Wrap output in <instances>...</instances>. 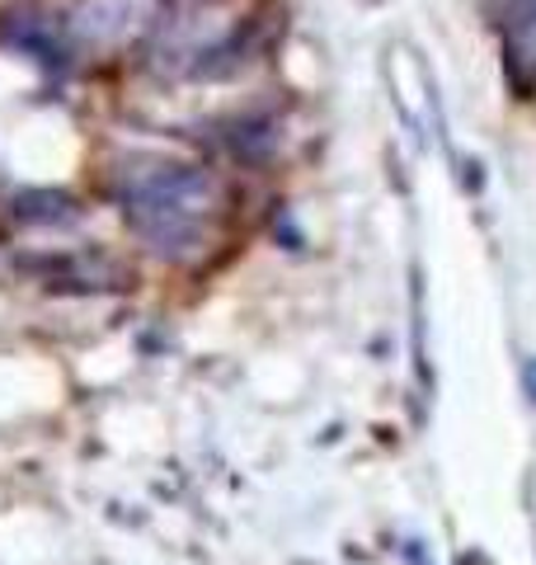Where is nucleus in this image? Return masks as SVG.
I'll use <instances>...</instances> for the list:
<instances>
[{
	"mask_svg": "<svg viewBox=\"0 0 536 565\" xmlns=\"http://www.w3.org/2000/svg\"><path fill=\"white\" fill-rule=\"evenodd\" d=\"M217 212V184L199 166H160L147 170L128 193V217L151 250L189 259L207 245V226Z\"/></svg>",
	"mask_w": 536,
	"mask_h": 565,
	"instance_id": "f257e3e1",
	"label": "nucleus"
},
{
	"mask_svg": "<svg viewBox=\"0 0 536 565\" xmlns=\"http://www.w3.org/2000/svg\"><path fill=\"white\" fill-rule=\"evenodd\" d=\"M147 14H151V0H85L76 10V33L89 47H114L122 39H132Z\"/></svg>",
	"mask_w": 536,
	"mask_h": 565,
	"instance_id": "f03ea898",
	"label": "nucleus"
},
{
	"mask_svg": "<svg viewBox=\"0 0 536 565\" xmlns=\"http://www.w3.org/2000/svg\"><path fill=\"white\" fill-rule=\"evenodd\" d=\"M527 386H532V401H536V363H527Z\"/></svg>",
	"mask_w": 536,
	"mask_h": 565,
	"instance_id": "7ed1b4c3",
	"label": "nucleus"
}]
</instances>
